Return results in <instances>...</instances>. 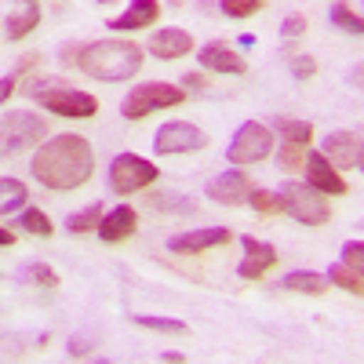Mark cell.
Instances as JSON below:
<instances>
[{"label": "cell", "instance_id": "d4e9b609", "mask_svg": "<svg viewBox=\"0 0 364 364\" xmlns=\"http://www.w3.org/2000/svg\"><path fill=\"white\" fill-rule=\"evenodd\" d=\"M331 22H336L339 29H346V33H353V37H360V33H364L360 15L346 4V0H336V4H331Z\"/></svg>", "mask_w": 364, "mask_h": 364}, {"label": "cell", "instance_id": "277c9868", "mask_svg": "<svg viewBox=\"0 0 364 364\" xmlns=\"http://www.w3.org/2000/svg\"><path fill=\"white\" fill-rule=\"evenodd\" d=\"M281 197V211L291 215L302 226H324L331 219V204L324 200V193H317L314 186H302V182H284L277 190Z\"/></svg>", "mask_w": 364, "mask_h": 364}, {"label": "cell", "instance_id": "74e56055", "mask_svg": "<svg viewBox=\"0 0 364 364\" xmlns=\"http://www.w3.org/2000/svg\"><path fill=\"white\" fill-rule=\"evenodd\" d=\"M15 240H18V237H15L11 230H4V226H0V248H11Z\"/></svg>", "mask_w": 364, "mask_h": 364}, {"label": "cell", "instance_id": "83f0119b", "mask_svg": "<svg viewBox=\"0 0 364 364\" xmlns=\"http://www.w3.org/2000/svg\"><path fill=\"white\" fill-rule=\"evenodd\" d=\"M139 328H154V331H175V336H186V321H175V317H149V314H135L132 317Z\"/></svg>", "mask_w": 364, "mask_h": 364}, {"label": "cell", "instance_id": "4316f807", "mask_svg": "<svg viewBox=\"0 0 364 364\" xmlns=\"http://www.w3.org/2000/svg\"><path fill=\"white\" fill-rule=\"evenodd\" d=\"M18 226H22V230H29V233H37V237H51V233H55L51 219L44 215L41 208H26L22 215H18Z\"/></svg>", "mask_w": 364, "mask_h": 364}, {"label": "cell", "instance_id": "d6986e66", "mask_svg": "<svg viewBox=\"0 0 364 364\" xmlns=\"http://www.w3.org/2000/svg\"><path fill=\"white\" fill-rule=\"evenodd\" d=\"M41 22V8H37V0H26V4H18L11 15H8V41H22L29 37L37 29Z\"/></svg>", "mask_w": 364, "mask_h": 364}, {"label": "cell", "instance_id": "8fae6325", "mask_svg": "<svg viewBox=\"0 0 364 364\" xmlns=\"http://www.w3.org/2000/svg\"><path fill=\"white\" fill-rule=\"evenodd\" d=\"M240 248H245V262L237 266V273L245 281H262L266 273L277 266V248L259 240V237H240Z\"/></svg>", "mask_w": 364, "mask_h": 364}, {"label": "cell", "instance_id": "9a60e30c", "mask_svg": "<svg viewBox=\"0 0 364 364\" xmlns=\"http://www.w3.org/2000/svg\"><path fill=\"white\" fill-rule=\"evenodd\" d=\"M193 51V37L190 29H157L154 37H149V55L161 58V63H171V58H182Z\"/></svg>", "mask_w": 364, "mask_h": 364}, {"label": "cell", "instance_id": "9c48e42d", "mask_svg": "<svg viewBox=\"0 0 364 364\" xmlns=\"http://www.w3.org/2000/svg\"><path fill=\"white\" fill-rule=\"evenodd\" d=\"M208 146V135L190 124V120H171L154 135V149L161 157H175V154H197V149Z\"/></svg>", "mask_w": 364, "mask_h": 364}, {"label": "cell", "instance_id": "7a4b0ae2", "mask_svg": "<svg viewBox=\"0 0 364 364\" xmlns=\"http://www.w3.org/2000/svg\"><path fill=\"white\" fill-rule=\"evenodd\" d=\"M77 66L106 84H120V80H132L142 70V48L135 41H95V44H80L77 55Z\"/></svg>", "mask_w": 364, "mask_h": 364}, {"label": "cell", "instance_id": "30bf717a", "mask_svg": "<svg viewBox=\"0 0 364 364\" xmlns=\"http://www.w3.org/2000/svg\"><path fill=\"white\" fill-rule=\"evenodd\" d=\"M321 154L328 157V164L336 168V171H350V168H360V161H364V149H360V135H357V132H346V128H339V132L324 135V142H321Z\"/></svg>", "mask_w": 364, "mask_h": 364}, {"label": "cell", "instance_id": "603a6c76", "mask_svg": "<svg viewBox=\"0 0 364 364\" xmlns=\"http://www.w3.org/2000/svg\"><path fill=\"white\" fill-rule=\"evenodd\" d=\"M26 197H29V190L18 178H0V215L18 211V204H26Z\"/></svg>", "mask_w": 364, "mask_h": 364}, {"label": "cell", "instance_id": "ab89813d", "mask_svg": "<svg viewBox=\"0 0 364 364\" xmlns=\"http://www.w3.org/2000/svg\"><path fill=\"white\" fill-rule=\"evenodd\" d=\"M18 4H26V0H18Z\"/></svg>", "mask_w": 364, "mask_h": 364}, {"label": "cell", "instance_id": "2e32d148", "mask_svg": "<svg viewBox=\"0 0 364 364\" xmlns=\"http://www.w3.org/2000/svg\"><path fill=\"white\" fill-rule=\"evenodd\" d=\"M139 230V215H135V208L128 204H117L113 211H106L102 223H99V237L106 240V245H120V240H128L132 233Z\"/></svg>", "mask_w": 364, "mask_h": 364}, {"label": "cell", "instance_id": "8992f818", "mask_svg": "<svg viewBox=\"0 0 364 364\" xmlns=\"http://www.w3.org/2000/svg\"><path fill=\"white\" fill-rule=\"evenodd\" d=\"M48 135V117H37L29 109H15L0 117V157H11L26 146H37Z\"/></svg>", "mask_w": 364, "mask_h": 364}, {"label": "cell", "instance_id": "7c38bea8", "mask_svg": "<svg viewBox=\"0 0 364 364\" xmlns=\"http://www.w3.org/2000/svg\"><path fill=\"white\" fill-rule=\"evenodd\" d=\"M230 230L226 226H208V230H193V233H178V237H171L168 240V248L175 252V255H200V252H208V248H223V245H230Z\"/></svg>", "mask_w": 364, "mask_h": 364}, {"label": "cell", "instance_id": "e575fe53", "mask_svg": "<svg viewBox=\"0 0 364 364\" xmlns=\"http://www.w3.org/2000/svg\"><path fill=\"white\" fill-rule=\"evenodd\" d=\"M314 73H317V58L314 55H291V77L310 80Z\"/></svg>", "mask_w": 364, "mask_h": 364}, {"label": "cell", "instance_id": "7402d4cb", "mask_svg": "<svg viewBox=\"0 0 364 364\" xmlns=\"http://www.w3.org/2000/svg\"><path fill=\"white\" fill-rule=\"evenodd\" d=\"M273 124H277V132L284 135V142H299V146H310V142H314V124H310V120L277 117Z\"/></svg>", "mask_w": 364, "mask_h": 364}, {"label": "cell", "instance_id": "5b68a950", "mask_svg": "<svg viewBox=\"0 0 364 364\" xmlns=\"http://www.w3.org/2000/svg\"><path fill=\"white\" fill-rule=\"evenodd\" d=\"M178 102H186V91L168 84V80H146L142 87H132L124 106H120V113H124L128 120H142L149 113L157 109H175Z\"/></svg>", "mask_w": 364, "mask_h": 364}, {"label": "cell", "instance_id": "52a82bcc", "mask_svg": "<svg viewBox=\"0 0 364 364\" xmlns=\"http://www.w3.org/2000/svg\"><path fill=\"white\" fill-rule=\"evenodd\" d=\"M157 164L146 161V157H135V154H117L113 164H109V190L128 197V193H139L146 186L157 182Z\"/></svg>", "mask_w": 364, "mask_h": 364}, {"label": "cell", "instance_id": "836d02e7", "mask_svg": "<svg viewBox=\"0 0 364 364\" xmlns=\"http://www.w3.org/2000/svg\"><path fill=\"white\" fill-rule=\"evenodd\" d=\"M302 161H306V146H299V142H284V149H281V168H284V171H295Z\"/></svg>", "mask_w": 364, "mask_h": 364}, {"label": "cell", "instance_id": "f35d334b", "mask_svg": "<svg viewBox=\"0 0 364 364\" xmlns=\"http://www.w3.org/2000/svg\"><path fill=\"white\" fill-rule=\"evenodd\" d=\"M95 4H113V0H95Z\"/></svg>", "mask_w": 364, "mask_h": 364}, {"label": "cell", "instance_id": "3957f363", "mask_svg": "<svg viewBox=\"0 0 364 364\" xmlns=\"http://www.w3.org/2000/svg\"><path fill=\"white\" fill-rule=\"evenodd\" d=\"M26 95L33 102H41L48 113L70 117V120H91L99 113V99L73 87L70 80H33L26 87Z\"/></svg>", "mask_w": 364, "mask_h": 364}, {"label": "cell", "instance_id": "5bb4252c", "mask_svg": "<svg viewBox=\"0 0 364 364\" xmlns=\"http://www.w3.org/2000/svg\"><path fill=\"white\" fill-rule=\"evenodd\" d=\"M248 190H252V182H248V175L245 171H223V175H215L204 186V193H208V200H215V204H240L248 197Z\"/></svg>", "mask_w": 364, "mask_h": 364}, {"label": "cell", "instance_id": "ffe728a7", "mask_svg": "<svg viewBox=\"0 0 364 364\" xmlns=\"http://www.w3.org/2000/svg\"><path fill=\"white\" fill-rule=\"evenodd\" d=\"M281 288L288 291H299V295H324L328 291V277L324 273H314V269H295L281 281Z\"/></svg>", "mask_w": 364, "mask_h": 364}, {"label": "cell", "instance_id": "f546056e", "mask_svg": "<svg viewBox=\"0 0 364 364\" xmlns=\"http://www.w3.org/2000/svg\"><path fill=\"white\" fill-rule=\"evenodd\" d=\"M33 66H37V55H26L22 63H18V66H15V70L4 77V80H0V102H4V99H11V91L18 87V80H22L29 70H33Z\"/></svg>", "mask_w": 364, "mask_h": 364}, {"label": "cell", "instance_id": "d590c367", "mask_svg": "<svg viewBox=\"0 0 364 364\" xmlns=\"http://www.w3.org/2000/svg\"><path fill=\"white\" fill-rule=\"evenodd\" d=\"M343 262L353 266V269H364V245L360 240H350V245L343 248Z\"/></svg>", "mask_w": 364, "mask_h": 364}, {"label": "cell", "instance_id": "1f68e13d", "mask_svg": "<svg viewBox=\"0 0 364 364\" xmlns=\"http://www.w3.org/2000/svg\"><path fill=\"white\" fill-rule=\"evenodd\" d=\"M248 200H252V208L259 211V215H277L281 211V197L269 193V190H248Z\"/></svg>", "mask_w": 364, "mask_h": 364}, {"label": "cell", "instance_id": "4fadbf2b", "mask_svg": "<svg viewBox=\"0 0 364 364\" xmlns=\"http://www.w3.org/2000/svg\"><path fill=\"white\" fill-rule=\"evenodd\" d=\"M302 164H306V186H314L317 193H324V197H343L346 193V178L328 164L324 154H310Z\"/></svg>", "mask_w": 364, "mask_h": 364}, {"label": "cell", "instance_id": "4dcf8cb0", "mask_svg": "<svg viewBox=\"0 0 364 364\" xmlns=\"http://www.w3.org/2000/svg\"><path fill=\"white\" fill-rule=\"evenodd\" d=\"M95 346H99V331H77V336L66 343V353H70L73 360H84Z\"/></svg>", "mask_w": 364, "mask_h": 364}, {"label": "cell", "instance_id": "ac0fdd59", "mask_svg": "<svg viewBox=\"0 0 364 364\" xmlns=\"http://www.w3.org/2000/svg\"><path fill=\"white\" fill-rule=\"evenodd\" d=\"M161 18V4L157 0H132V8L124 15L109 18V29H146Z\"/></svg>", "mask_w": 364, "mask_h": 364}, {"label": "cell", "instance_id": "6da1fadb", "mask_svg": "<svg viewBox=\"0 0 364 364\" xmlns=\"http://www.w3.org/2000/svg\"><path fill=\"white\" fill-rule=\"evenodd\" d=\"M33 175L48 190H77L95 175V149L84 135H55L33 154Z\"/></svg>", "mask_w": 364, "mask_h": 364}, {"label": "cell", "instance_id": "44dd1931", "mask_svg": "<svg viewBox=\"0 0 364 364\" xmlns=\"http://www.w3.org/2000/svg\"><path fill=\"white\" fill-rule=\"evenodd\" d=\"M328 284H339V288L350 291V295H360V291H364L360 269H353V266H346V262H336V266L328 269Z\"/></svg>", "mask_w": 364, "mask_h": 364}, {"label": "cell", "instance_id": "ba28073f", "mask_svg": "<svg viewBox=\"0 0 364 364\" xmlns=\"http://www.w3.org/2000/svg\"><path fill=\"white\" fill-rule=\"evenodd\" d=\"M273 154V132L266 124H259V120H248V124H240L230 149H226V157L230 164L237 168H245V164H259Z\"/></svg>", "mask_w": 364, "mask_h": 364}, {"label": "cell", "instance_id": "e0dca14e", "mask_svg": "<svg viewBox=\"0 0 364 364\" xmlns=\"http://www.w3.org/2000/svg\"><path fill=\"white\" fill-rule=\"evenodd\" d=\"M200 66L204 70H215V73H248V58L240 55V51H233L230 44H204L200 48Z\"/></svg>", "mask_w": 364, "mask_h": 364}, {"label": "cell", "instance_id": "484cf974", "mask_svg": "<svg viewBox=\"0 0 364 364\" xmlns=\"http://www.w3.org/2000/svg\"><path fill=\"white\" fill-rule=\"evenodd\" d=\"M266 4H269V0H219V8H223L226 18H252V15H259Z\"/></svg>", "mask_w": 364, "mask_h": 364}, {"label": "cell", "instance_id": "8d00e7d4", "mask_svg": "<svg viewBox=\"0 0 364 364\" xmlns=\"http://www.w3.org/2000/svg\"><path fill=\"white\" fill-rule=\"evenodd\" d=\"M182 87H211V80H208V73H200V70H193V73H186L182 77Z\"/></svg>", "mask_w": 364, "mask_h": 364}, {"label": "cell", "instance_id": "f1b7e54d", "mask_svg": "<svg viewBox=\"0 0 364 364\" xmlns=\"http://www.w3.org/2000/svg\"><path fill=\"white\" fill-rule=\"evenodd\" d=\"M22 277L33 281V284H41V288H58V273H55L48 262H26V266H22Z\"/></svg>", "mask_w": 364, "mask_h": 364}, {"label": "cell", "instance_id": "cb8c5ba5", "mask_svg": "<svg viewBox=\"0 0 364 364\" xmlns=\"http://www.w3.org/2000/svg\"><path fill=\"white\" fill-rule=\"evenodd\" d=\"M102 204H87L84 211H73V215L66 219V230L70 233H91V230H99V223H102Z\"/></svg>", "mask_w": 364, "mask_h": 364}, {"label": "cell", "instance_id": "d6a6232c", "mask_svg": "<svg viewBox=\"0 0 364 364\" xmlns=\"http://www.w3.org/2000/svg\"><path fill=\"white\" fill-rule=\"evenodd\" d=\"M302 33H306V15H299V11L284 15V22H281V37H284V41H299Z\"/></svg>", "mask_w": 364, "mask_h": 364}]
</instances>
